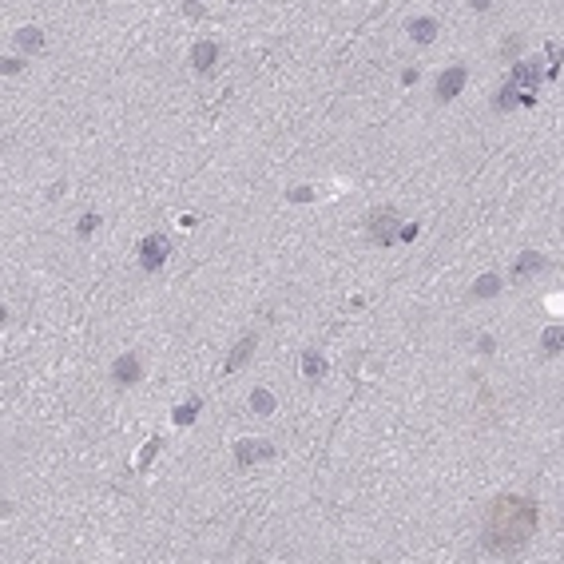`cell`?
Wrapping results in <instances>:
<instances>
[{"mask_svg": "<svg viewBox=\"0 0 564 564\" xmlns=\"http://www.w3.org/2000/svg\"><path fill=\"white\" fill-rule=\"evenodd\" d=\"M536 501L529 497H513L504 493L489 504V517H485V548L489 553H517L524 544L533 541L536 533Z\"/></svg>", "mask_w": 564, "mask_h": 564, "instance_id": "1", "label": "cell"}, {"mask_svg": "<svg viewBox=\"0 0 564 564\" xmlns=\"http://www.w3.org/2000/svg\"><path fill=\"white\" fill-rule=\"evenodd\" d=\"M397 235H402L397 211H393V207H378V211L370 215V239L378 242V247H397Z\"/></svg>", "mask_w": 564, "mask_h": 564, "instance_id": "2", "label": "cell"}, {"mask_svg": "<svg viewBox=\"0 0 564 564\" xmlns=\"http://www.w3.org/2000/svg\"><path fill=\"white\" fill-rule=\"evenodd\" d=\"M167 259H171V239L167 235H143L140 239V266L143 271L155 274Z\"/></svg>", "mask_w": 564, "mask_h": 564, "instance_id": "3", "label": "cell"}, {"mask_svg": "<svg viewBox=\"0 0 564 564\" xmlns=\"http://www.w3.org/2000/svg\"><path fill=\"white\" fill-rule=\"evenodd\" d=\"M278 457V449H274L271 441H235V465L239 469H251V465H262V461H274Z\"/></svg>", "mask_w": 564, "mask_h": 564, "instance_id": "4", "label": "cell"}, {"mask_svg": "<svg viewBox=\"0 0 564 564\" xmlns=\"http://www.w3.org/2000/svg\"><path fill=\"white\" fill-rule=\"evenodd\" d=\"M541 80H544V72L536 68V64H529V60H517L513 72H509V88L533 91V96H536V88H541Z\"/></svg>", "mask_w": 564, "mask_h": 564, "instance_id": "5", "label": "cell"}, {"mask_svg": "<svg viewBox=\"0 0 564 564\" xmlns=\"http://www.w3.org/2000/svg\"><path fill=\"white\" fill-rule=\"evenodd\" d=\"M465 80H469V68H461V64H457V68H445L441 76H437V100H453L457 91L465 88Z\"/></svg>", "mask_w": 564, "mask_h": 564, "instance_id": "6", "label": "cell"}, {"mask_svg": "<svg viewBox=\"0 0 564 564\" xmlns=\"http://www.w3.org/2000/svg\"><path fill=\"white\" fill-rule=\"evenodd\" d=\"M111 378L120 385H135L143 378V366H140V358L135 354H120L115 362H111Z\"/></svg>", "mask_w": 564, "mask_h": 564, "instance_id": "7", "label": "cell"}, {"mask_svg": "<svg viewBox=\"0 0 564 564\" xmlns=\"http://www.w3.org/2000/svg\"><path fill=\"white\" fill-rule=\"evenodd\" d=\"M536 103V96L533 91H521V88H509V84H504L501 91H497L493 96V108L497 111H513V108H533Z\"/></svg>", "mask_w": 564, "mask_h": 564, "instance_id": "8", "label": "cell"}, {"mask_svg": "<svg viewBox=\"0 0 564 564\" xmlns=\"http://www.w3.org/2000/svg\"><path fill=\"white\" fill-rule=\"evenodd\" d=\"M254 346H259V338H254V334L239 338V342H235V350H231V358H227V366H222V373H239L242 362H247V358L254 354Z\"/></svg>", "mask_w": 564, "mask_h": 564, "instance_id": "9", "label": "cell"}, {"mask_svg": "<svg viewBox=\"0 0 564 564\" xmlns=\"http://www.w3.org/2000/svg\"><path fill=\"white\" fill-rule=\"evenodd\" d=\"M437 32H441V24H437L434 16H417V21H410V40L413 44H434Z\"/></svg>", "mask_w": 564, "mask_h": 564, "instance_id": "10", "label": "cell"}, {"mask_svg": "<svg viewBox=\"0 0 564 564\" xmlns=\"http://www.w3.org/2000/svg\"><path fill=\"white\" fill-rule=\"evenodd\" d=\"M215 60H219V44L199 40V44L191 48V68H195V72H211V68H215Z\"/></svg>", "mask_w": 564, "mask_h": 564, "instance_id": "11", "label": "cell"}, {"mask_svg": "<svg viewBox=\"0 0 564 564\" xmlns=\"http://www.w3.org/2000/svg\"><path fill=\"white\" fill-rule=\"evenodd\" d=\"M303 373L310 378V382H322L326 373H330V366H326V358H322V354L306 350V354H303Z\"/></svg>", "mask_w": 564, "mask_h": 564, "instance_id": "12", "label": "cell"}, {"mask_svg": "<svg viewBox=\"0 0 564 564\" xmlns=\"http://www.w3.org/2000/svg\"><path fill=\"white\" fill-rule=\"evenodd\" d=\"M501 286H504L501 274H481V278L473 282V298H497V294H501Z\"/></svg>", "mask_w": 564, "mask_h": 564, "instance_id": "13", "label": "cell"}, {"mask_svg": "<svg viewBox=\"0 0 564 564\" xmlns=\"http://www.w3.org/2000/svg\"><path fill=\"white\" fill-rule=\"evenodd\" d=\"M533 271H544V254H536V251H524L521 259L513 262V278H524V274H533Z\"/></svg>", "mask_w": 564, "mask_h": 564, "instance_id": "14", "label": "cell"}, {"mask_svg": "<svg viewBox=\"0 0 564 564\" xmlns=\"http://www.w3.org/2000/svg\"><path fill=\"white\" fill-rule=\"evenodd\" d=\"M199 410H203V402H199V397H187V402H183L179 410L171 413V422H175V425H191L195 417H199Z\"/></svg>", "mask_w": 564, "mask_h": 564, "instance_id": "15", "label": "cell"}, {"mask_svg": "<svg viewBox=\"0 0 564 564\" xmlns=\"http://www.w3.org/2000/svg\"><path fill=\"white\" fill-rule=\"evenodd\" d=\"M541 346H544V354H548V358H556V354L564 350V330H560V326H548V330H544V338H541Z\"/></svg>", "mask_w": 564, "mask_h": 564, "instance_id": "16", "label": "cell"}, {"mask_svg": "<svg viewBox=\"0 0 564 564\" xmlns=\"http://www.w3.org/2000/svg\"><path fill=\"white\" fill-rule=\"evenodd\" d=\"M16 44H21L24 52H40L44 48V32L40 28H21L16 32Z\"/></svg>", "mask_w": 564, "mask_h": 564, "instance_id": "17", "label": "cell"}, {"mask_svg": "<svg viewBox=\"0 0 564 564\" xmlns=\"http://www.w3.org/2000/svg\"><path fill=\"white\" fill-rule=\"evenodd\" d=\"M251 410L259 413V417H271L274 413V393L271 390H254L251 393Z\"/></svg>", "mask_w": 564, "mask_h": 564, "instance_id": "18", "label": "cell"}, {"mask_svg": "<svg viewBox=\"0 0 564 564\" xmlns=\"http://www.w3.org/2000/svg\"><path fill=\"white\" fill-rule=\"evenodd\" d=\"M100 222H103V219H100V215H96V211L80 215V222H76V235H80V239H88L91 231H100Z\"/></svg>", "mask_w": 564, "mask_h": 564, "instance_id": "19", "label": "cell"}, {"mask_svg": "<svg viewBox=\"0 0 564 564\" xmlns=\"http://www.w3.org/2000/svg\"><path fill=\"white\" fill-rule=\"evenodd\" d=\"M159 445H163L159 437H152V441L143 445V453H140V461H135V469H147V461H152V457L159 453Z\"/></svg>", "mask_w": 564, "mask_h": 564, "instance_id": "20", "label": "cell"}, {"mask_svg": "<svg viewBox=\"0 0 564 564\" xmlns=\"http://www.w3.org/2000/svg\"><path fill=\"white\" fill-rule=\"evenodd\" d=\"M477 350H481L485 358H489V354H497V342H493V334H481V338H477Z\"/></svg>", "mask_w": 564, "mask_h": 564, "instance_id": "21", "label": "cell"}, {"mask_svg": "<svg viewBox=\"0 0 564 564\" xmlns=\"http://www.w3.org/2000/svg\"><path fill=\"white\" fill-rule=\"evenodd\" d=\"M417 235H422V227H417V222H405V227H402V235H397V242H413Z\"/></svg>", "mask_w": 564, "mask_h": 564, "instance_id": "22", "label": "cell"}, {"mask_svg": "<svg viewBox=\"0 0 564 564\" xmlns=\"http://www.w3.org/2000/svg\"><path fill=\"white\" fill-rule=\"evenodd\" d=\"M310 199H314L310 187H294V191H291V203H310Z\"/></svg>", "mask_w": 564, "mask_h": 564, "instance_id": "23", "label": "cell"}, {"mask_svg": "<svg viewBox=\"0 0 564 564\" xmlns=\"http://www.w3.org/2000/svg\"><path fill=\"white\" fill-rule=\"evenodd\" d=\"M24 68V60H16V56H12V60H4L0 64V72H4V76H16V72Z\"/></svg>", "mask_w": 564, "mask_h": 564, "instance_id": "24", "label": "cell"}, {"mask_svg": "<svg viewBox=\"0 0 564 564\" xmlns=\"http://www.w3.org/2000/svg\"><path fill=\"white\" fill-rule=\"evenodd\" d=\"M521 52V36H509V44H504V56H517Z\"/></svg>", "mask_w": 564, "mask_h": 564, "instance_id": "25", "label": "cell"}, {"mask_svg": "<svg viewBox=\"0 0 564 564\" xmlns=\"http://www.w3.org/2000/svg\"><path fill=\"white\" fill-rule=\"evenodd\" d=\"M402 84H405V88H413V84H417V72L405 68V72H402Z\"/></svg>", "mask_w": 564, "mask_h": 564, "instance_id": "26", "label": "cell"}]
</instances>
